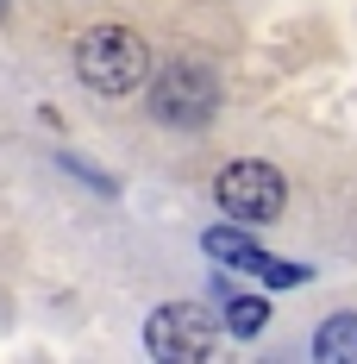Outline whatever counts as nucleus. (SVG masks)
I'll return each mask as SVG.
<instances>
[{
  "instance_id": "obj_1",
  "label": "nucleus",
  "mask_w": 357,
  "mask_h": 364,
  "mask_svg": "<svg viewBox=\"0 0 357 364\" xmlns=\"http://www.w3.org/2000/svg\"><path fill=\"white\" fill-rule=\"evenodd\" d=\"M75 70H82L88 88H101V95H132L144 75H150V50L126 26H94V32H82V44H75Z\"/></svg>"
},
{
  "instance_id": "obj_2",
  "label": "nucleus",
  "mask_w": 357,
  "mask_h": 364,
  "mask_svg": "<svg viewBox=\"0 0 357 364\" xmlns=\"http://www.w3.org/2000/svg\"><path fill=\"white\" fill-rule=\"evenodd\" d=\"M214 201L226 220L238 226H263V220H282V201H288V182L276 164H257V157H238L214 176Z\"/></svg>"
},
{
  "instance_id": "obj_3",
  "label": "nucleus",
  "mask_w": 357,
  "mask_h": 364,
  "mask_svg": "<svg viewBox=\"0 0 357 364\" xmlns=\"http://www.w3.org/2000/svg\"><path fill=\"white\" fill-rule=\"evenodd\" d=\"M150 113L163 119V126H207L219 113V82L207 63H194V57H176V63H163L157 82H150Z\"/></svg>"
},
{
  "instance_id": "obj_4",
  "label": "nucleus",
  "mask_w": 357,
  "mask_h": 364,
  "mask_svg": "<svg viewBox=\"0 0 357 364\" xmlns=\"http://www.w3.org/2000/svg\"><path fill=\"white\" fill-rule=\"evenodd\" d=\"M144 346H150V358H163V364H201V358H214L219 339H214V321L201 308L170 301V308H157L144 321Z\"/></svg>"
},
{
  "instance_id": "obj_5",
  "label": "nucleus",
  "mask_w": 357,
  "mask_h": 364,
  "mask_svg": "<svg viewBox=\"0 0 357 364\" xmlns=\"http://www.w3.org/2000/svg\"><path fill=\"white\" fill-rule=\"evenodd\" d=\"M201 252L219 257V264H232V270H251V277H263V283H276V289H295V283L314 277L307 264H288V257L257 252L245 232H238V220H232V226H207V232H201Z\"/></svg>"
},
{
  "instance_id": "obj_6",
  "label": "nucleus",
  "mask_w": 357,
  "mask_h": 364,
  "mask_svg": "<svg viewBox=\"0 0 357 364\" xmlns=\"http://www.w3.org/2000/svg\"><path fill=\"white\" fill-rule=\"evenodd\" d=\"M314 358L320 364H357V314H332L314 333Z\"/></svg>"
},
{
  "instance_id": "obj_7",
  "label": "nucleus",
  "mask_w": 357,
  "mask_h": 364,
  "mask_svg": "<svg viewBox=\"0 0 357 364\" xmlns=\"http://www.w3.org/2000/svg\"><path fill=\"white\" fill-rule=\"evenodd\" d=\"M263 321H270V308H263L257 295H232V301H226V327L238 333V339H251V333H263Z\"/></svg>"
},
{
  "instance_id": "obj_8",
  "label": "nucleus",
  "mask_w": 357,
  "mask_h": 364,
  "mask_svg": "<svg viewBox=\"0 0 357 364\" xmlns=\"http://www.w3.org/2000/svg\"><path fill=\"white\" fill-rule=\"evenodd\" d=\"M0 19H6V0H0Z\"/></svg>"
}]
</instances>
